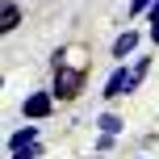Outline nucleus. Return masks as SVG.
I'll use <instances>...</instances> for the list:
<instances>
[{
  "instance_id": "f03ea898",
  "label": "nucleus",
  "mask_w": 159,
  "mask_h": 159,
  "mask_svg": "<svg viewBox=\"0 0 159 159\" xmlns=\"http://www.w3.org/2000/svg\"><path fill=\"white\" fill-rule=\"evenodd\" d=\"M50 113H55V92L50 88H38V92L21 96V117L25 121H46Z\"/></svg>"
},
{
  "instance_id": "9b49d317",
  "label": "nucleus",
  "mask_w": 159,
  "mask_h": 159,
  "mask_svg": "<svg viewBox=\"0 0 159 159\" xmlns=\"http://www.w3.org/2000/svg\"><path fill=\"white\" fill-rule=\"evenodd\" d=\"M113 143H117V134H96V151H113Z\"/></svg>"
},
{
  "instance_id": "7ed1b4c3",
  "label": "nucleus",
  "mask_w": 159,
  "mask_h": 159,
  "mask_svg": "<svg viewBox=\"0 0 159 159\" xmlns=\"http://www.w3.org/2000/svg\"><path fill=\"white\" fill-rule=\"evenodd\" d=\"M134 88H138V84H134V75H130V67H126V63H117V67L109 71V80H105L101 96H105V101H121V96H130Z\"/></svg>"
},
{
  "instance_id": "ddd939ff",
  "label": "nucleus",
  "mask_w": 159,
  "mask_h": 159,
  "mask_svg": "<svg viewBox=\"0 0 159 159\" xmlns=\"http://www.w3.org/2000/svg\"><path fill=\"white\" fill-rule=\"evenodd\" d=\"M151 42H155V46H159V25H151Z\"/></svg>"
},
{
  "instance_id": "f8f14e48",
  "label": "nucleus",
  "mask_w": 159,
  "mask_h": 159,
  "mask_svg": "<svg viewBox=\"0 0 159 159\" xmlns=\"http://www.w3.org/2000/svg\"><path fill=\"white\" fill-rule=\"evenodd\" d=\"M147 21H151V25H159V0L151 4V13H147Z\"/></svg>"
},
{
  "instance_id": "20e7f679",
  "label": "nucleus",
  "mask_w": 159,
  "mask_h": 159,
  "mask_svg": "<svg viewBox=\"0 0 159 159\" xmlns=\"http://www.w3.org/2000/svg\"><path fill=\"white\" fill-rule=\"evenodd\" d=\"M138 42H143V34H138V30H121L117 38H113V46H109V55L117 59V63H126V59H134V50H138Z\"/></svg>"
},
{
  "instance_id": "f257e3e1",
  "label": "nucleus",
  "mask_w": 159,
  "mask_h": 159,
  "mask_svg": "<svg viewBox=\"0 0 159 159\" xmlns=\"http://www.w3.org/2000/svg\"><path fill=\"white\" fill-rule=\"evenodd\" d=\"M84 63H63L55 67V80H50V92H55V101H75L80 92H84Z\"/></svg>"
},
{
  "instance_id": "39448f33",
  "label": "nucleus",
  "mask_w": 159,
  "mask_h": 159,
  "mask_svg": "<svg viewBox=\"0 0 159 159\" xmlns=\"http://www.w3.org/2000/svg\"><path fill=\"white\" fill-rule=\"evenodd\" d=\"M96 134H121V130H126V117H121V113H113V109H105V113H96Z\"/></svg>"
},
{
  "instance_id": "1a4fd4ad",
  "label": "nucleus",
  "mask_w": 159,
  "mask_h": 159,
  "mask_svg": "<svg viewBox=\"0 0 159 159\" xmlns=\"http://www.w3.org/2000/svg\"><path fill=\"white\" fill-rule=\"evenodd\" d=\"M155 0H130V17H147Z\"/></svg>"
},
{
  "instance_id": "9d476101",
  "label": "nucleus",
  "mask_w": 159,
  "mask_h": 159,
  "mask_svg": "<svg viewBox=\"0 0 159 159\" xmlns=\"http://www.w3.org/2000/svg\"><path fill=\"white\" fill-rule=\"evenodd\" d=\"M13 159H42V143L25 147V151H13Z\"/></svg>"
},
{
  "instance_id": "423d86ee",
  "label": "nucleus",
  "mask_w": 159,
  "mask_h": 159,
  "mask_svg": "<svg viewBox=\"0 0 159 159\" xmlns=\"http://www.w3.org/2000/svg\"><path fill=\"white\" fill-rule=\"evenodd\" d=\"M38 143V126H17L13 134H8V155L13 151H25V147Z\"/></svg>"
},
{
  "instance_id": "6e6552de",
  "label": "nucleus",
  "mask_w": 159,
  "mask_h": 159,
  "mask_svg": "<svg viewBox=\"0 0 159 159\" xmlns=\"http://www.w3.org/2000/svg\"><path fill=\"white\" fill-rule=\"evenodd\" d=\"M147 71H151V59H147V55H134V63H130V75H134V84H143Z\"/></svg>"
},
{
  "instance_id": "0eeeda50",
  "label": "nucleus",
  "mask_w": 159,
  "mask_h": 159,
  "mask_svg": "<svg viewBox=\"0 0 159 159\" xmlns=\"http://www.w3.org/2000/svg\"><path fill=\"white\" fill-rule=\"evenodd\" d=\"M21 4H17V0H4V8H0V30H4V34H13L17 30V25H21Z\"/></svg>"
},
{
  "instance_id": "4468645a",
  "label": "nucleus",
  "mask_w": 159,
  "mask_h": 159,
  "mask_svg": "<svg viewBox=\"0 0 159 159\" xmlns=\"http://www.w3.org/2000/svg\"><path fill=\"white\" fill-rule=\"evenodd\" d=\"M138 159H147V155H138Z\"/></svg>"
}]
</instances>
